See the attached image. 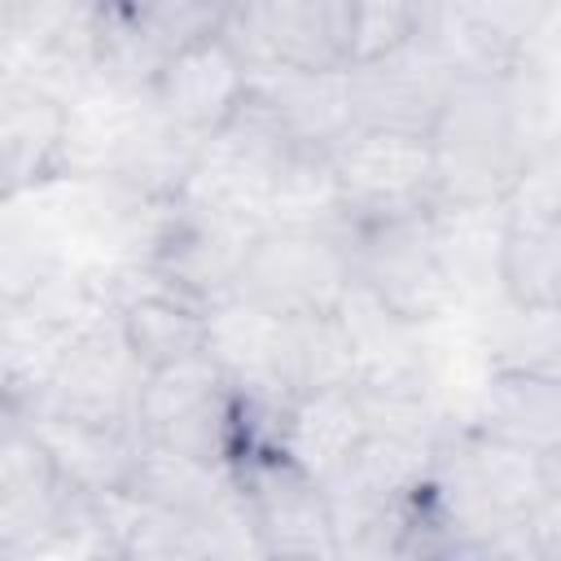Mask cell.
<instances>
[{
	"instance_id": "6da1fadb",
	"label": "cell",
	"mask_w": 561,
	"mask_h": 561,
	"mask_svg": "<svg viewBox=\"0 0 561 561\" xmlns=\"http://www.w3.org/2000/svg\"><path fill=\"white\" fill-rule=\"evenodd\" d=\"M438 206H504L548 158V101L530 66L456 83L430 131Z\"/></svg>"
},
{
	"instance_id": "7a4b0ae2",
	"label": "cell",
	"mask_w": 561,
	"mask_h": 561,
	"mask_svg": "<svg viewBox=\"0 0 561 561\" xmlns=\"http://www.w3.org/2000/svg\"><path fill=\"white\" fill-rule=\"evenodd\" d=\"M298 153H302V145L289 136L280 114L250 83L237 114L202 145V158H197L180 197L241 215V219L267 228L276 184Z\"/></svg>"
},
{
	"instance_id": "3957f363",
	"label": "cell",
	"mask_w": 561,
	"mask_h": 561,
	"mask_svg": "<svg viewBox=\"0 0 561 561\" xmlns=\"http://www.w3.org/2000/svg\"><path fill=\"white\" fill-rule=\"evenodd\" d=\"M351 267L364 289L416 324H443L465 307V289L438 245L434 210L346 228Z\"/></svg>"
},
{
	"instance_id": "277c9868",
	"label": "cell",
	"mask_w": 561,
	"mask_h": 561,
	"mask_svg": "<svg viewBox=\"0 0 561 561\" xmlns=\"http://www.w3.org/2000/svg\"><path fill=\"white\" fill-rule=\"evenodd\" d=\"M355 285L346 232L329 228H263L241 263L237 289L241 298L289 316H333L346 289Z\"/></svg>"
},
{
	"instance_id": "5b68a950",
	"label": "cell",
	"mask_w": 561,
	"mask_h": 561,
	"mask_svg": "<svg viewBox=\"0 0 561 561\" xmlns=\"http://www.w3.org/2000/svg\"><path fill=\"white\" fill-rule=\"evenodd\" d=\"M329 167L342 193L346 228L438 206L430 136L351 127L329 149Z\"/></svg>"
},
{
	"instance_id": "8992f818",
	"label": "cell",
	"mask_w": 561,
	"mask_h": 561,
	"mask_svg": "<svg viewBox=\"0 0 561 561\" xmlns=\"http://www.w3.org/2000/svg\"><path fill=\"white\" fill-rule=\"evenodd\" d=\"M140 438L180 447L188 456L232 465L237 460V386L202 351L180 364L153 368L140 394Z\"/></svg>"
},
{
	"instance_id": "52a82bcc",
	"label": "cell",
	"mask_w": 561,
	"mask_h": 561,
	"mask_svg": "<svg viewBox=\"0 0 561 561\" xmlns=\"http://www.w3.org/2000/svg\"><path fill=\"white\" fill-rule=\"evenodd\" d=\"M224 35L250 70H346L355 61V0H237Z\"/></svg>"
},
{
	"instance_id": "ba28073f",
	"label": "cell",
	"mask_w": 561,
	"mask_h": 561,
	"mask_svg": "<svg viewBox=\"0 0 561 561\" xmlns=\"http://www.w3.org/2000/svg\"><path fill=\"white\" fill-rule=\"evenodd\" d=\"M430 465H434V443L373 430L355 447V456L333 478H324L333 526H337V552L381 557V530L390 513L430 473Z\"/></svg>"
},
{
	"instance_id": "9c48e42d",
	"label": "cell",
	"mask_w": 561,
	"mask_h": 561,
	"mask_svg": "<svg viewBox=\"0 0 561 561\" xmlns=\"http://www.w3.org/2000/svg\"><path fill=\"white\" fill-rule=\"evenodd\" d=\"M456 83L460 79L451 75L443 53L430 44V35H416L399 48H386L377 57H359L346 66L351 118L355 127H373V131L430 136Z\"/></svg>"
},
{
	"instance_id": "30bf717a",
	"label": "cell",
	"mask_w": 561,
	"mask_h": 561,
	"mask_svg": "<svg viewBox=\"0 0 561 561\" xmlns=\"http://www.w3.org/2000/svg\"><path fill=\"white\" fill-rule=\"evenodd\" d=\"M232 473L250 504L263 557H298V561L342 557L329 491L320 478H311L285 451L245 456L232 465Z\"/></svg>"
},
{
	"instance_id": "8fae6325",
	"label": "cell",
	"mask_w": 561,
	"mask_h": 561,
	"mask_svg": "<svg viewBox=\"0 0 561 561\" xmlns=\"http://www.w3.org/2000/svg\"><path fill=\"white\" fill-rule=\"evenodd\" d=\"M145 377H149V368L136 359L118 316L110 311L75 337V346L66 351V359H61V368H57V377H53V386L35 412H57V416L96 421V425L140 434L136 416H140Z\"/></svg>"
},
{
	"instance_id": "7c38bea8",
	"label": "cell",
	"mask_w": 561,
	"mask_h": 561,
	"mask_svg": "<svg viewBox=\"0 0 561 561\" xmlns=\"http://www.w3.org/2000/svg\"><path fill=\"white\" fill-rule=\"evenodd\" d=\"M259 232L263 228L241 215L197 206L188 197H171L145 267H153L162 280H171L175 289L202 302H219L237 289L241 263Z\"/></svg>"
},
{
	"instance_id": "4fadbf2b",
	"label": "cell",
	"mask_w": 561,
	"mask_h": 561,
	"mask_svg": "<svg viewBox=\"0 0 561 561\" xmlns=\"http://www.w3.org/2000/svg\"><path fill=\"white\" fill-rule=\"evenodd\" d=\"M337 329L351 355V381L364 394H434V355L425 324L386 307L359 280L337 302Z\"/></svg>"
},
{
	"instance_id": "5bb4252c",
	"label": "cell",
	"mask_w": 561,
	"mask_h": 561,
	"mask_svg": "<svg viewBox=\"0 0 561 561\" xmlns=\"http://www.w3.org/2000/svg\"><path fill=\"white\" fill-rule=\"evenodd\" d=\"M298 337L302 320L276 316L241 294H228L206 311V355L228 373L237 390L298 399Z\"/></svg>"
},
{
	"instance_id": "9a60e30c",
	"label": "cell",
	"mask_w": 561,
	"mask_h": 561,
	"mask_svg": "<svg viewBox=\"0 0 561 561\" xmlns=\"http://www.w3.org/2000/svg\"><path fill=\"white\" fill-rule=\"evenodd\" d=\"M110 307L136 351V359L153 373L206 351V311L210 302L175 289L145 263H127L105 272Z\"/></svg>"
},
{
	"instance_id": "2e32d148",
	"label": "cell",
	"mask_w": 561,
	"mask_h": 561,
	"mask_svg": "<svg viewBox=\"0 0 561 561\" xmlns=\"http://www.w3.org/2000/svg\"><path fill=\"white\" fill-rule=\"evenodd\" d=\"M245 92H250V66L224 31L171 53L149 83L153 105L202 140H210L237 114Z\"/></svg>"
},
{
	"instance_id": "e0dca14e",
	"label": "cell",
	"mask_w": 561,
	"mask_h": 561,
	"mask_svg": "<svg viewBox=\"0 0 561 561\" xmlns=\"http://www.w3.org/2000/svg\"><path fill=\"white\" fill-rule=\"evenodd\" d=\"M500 298L517 307H557L561 294V184L535 188L526 184L504 206L500 263H495Z\"/></svg>"
},
{
	"instance_id": "ac0fdd59",
	"label": "cell",
	"mask_w": 561,
	"mask_h": 561,
	"mask_svg": "<svg viewBox=\"0 0 561 561\" xmlns=\"http://www.w3.org/2000/svg\"><path fill=\"white\" fill-rule=\"evenodd\" d=\"M0 175L4 197L66 175V101L26 83H0Z\"/></svg>"
},
{
	"instance_id": "d6986e66",
	"label": "cell",
	"mask_w": 561,
	"mask_h": 561,
	"mask_svg": "<svg viewBox=\"0 0 561 561\" xmlns=\"http://www.w3.org/2000/svg\"><path fill=\"white\" fill-rule=\"evenodd\" d=\"M469 421L500 438H513L522 447L552 456L561 451V377L539 368L486 364Z\"/></svg>"
},
{
	"instance_id": "ffe728a7",
	"label": "cell",
	"mask_w": 561,
	"mask_h": 561,
	"mask_svg": "<svg viewBox=\"0 0 561 561\" xmlns=\"http://www.w3.org/2000/svg\"><path fill=\"white\" fill-rule=\"evenodd\" d=\"M79 329L44 316L31 302H0V394L4 416H26L44 403Z\"/></svg>"
},
{
	"instance_id": "44dd1931",
	"label": "cell",
	"mask_w": 561,
	"mask_h": 561,
	"mask_svg": "<svg viewBox=\"0 0 561 561\" xmlns=\"http://www.w3.org/2000/svg\"><path fill=\"white\" fill-rule=\"evenodd\" d=\"M254 92L280 114L289 136L302 149H333L351 127V92L346 70H294V66H263L250 70Z\"/></svg>"
},
{
	"instance_id": "7402d4cb",
	"label": "cell",
	"mask_w": 561,
	"mask_h": 561,
	"mask_svg": "<svg viewBox=\"0 0 561 561\" xmlns=\"http://www.w3.org/2000/svg\"><path fill=\"white\" fill-rule=\"evenodd\" d=\"M373 434L368 421V403L355 386H324V390H307L294 399L289 408V425H285V456L294 465H302L311 478H333L355 447Z\"/></svg>"
},
{
	"instance_id": "603a6c76",
	"label": "cell",
	"mask_w": 561,
	"mask_h": 561,
	"mask_svg": "<svg viewBox=\"0 0 561 561\" xmlns=\"http://www.w3.org/2000/svg\"><path fill=\"white\" fill-rule=\"evenodd\" d=\"M22 421L48 447L53 465L61 469V478L70 486H79L88 495L127 486V478L136 469V456H140V434L136 430H114V425H96V421L57 416V412H31Z\"/></svg>"
},
{
	"instance_id": "cb8c5ba5",
	"label": "cell",
	"mask_w": 561,
	"mask_h": 561,
	"mask_svg": "<svg viewBox=\"0 0 561 561\" xmlns=\"http://www.w3.org/2000/svg\"><path fill=\"white\" fill-rule=\"evenodd\" d=\"M96 508H101V526L110 535L114 557H127V561H202V557H215L206 522L184 517L175 508H162V504L136 495L131 486L101 491Z\"/></svg>"
},
{
	"instance_id": "d4e9b609",
	"label": "cell",
	"mask_w": 561,
	"mask_h": 561,
	"mask_svg": "<svg viewBox=\"0 0 561 561\" xmlns=\"http://www.w3.org/2000/svg\"><path fill=\"white\" fill-rule=\"evenodd\" d=\"M127 486L136 495H145L162 508H175L184 517H197V522L219 517L237 500L232 465H215V460H202V456H188L180 447H162L149 438H140V456H136Z\"/></svg>"
},
{
	"instance_id": "484cf974",
	"label": "cell",
	"mask_w": 561,
	"mask_h": 561,
	"mask_svg": "<svg viewBox=\"0 0 561 561\" xmlns=\"http://www.w3.org/2000/svg\"><path fill=\"white\" fill-rule=\"evenodd\" d=\"M202 145H206L202 136H193L180 123H171L149 96L140 123L123 140V149H118V158H114L105 180H114L123 188H136L145 197H180L188 175H193V167H197V158H202Z\"/></svg>"
},
{
	"instance_id": "4316f807",
	"label": "cell",
	"mask_w": 561,
	"mask_h": 561,
	"mask_svg": "<svg viewBox=\"0 0 561 561\" xmlns=\"http://www.w3.org/2000/svg\"><path fill=\"white\" fill-rule=\"evenodd\" d=\"M425 35L443 53V61L451 66V75L460 83H469V79H508L522 66H530V53H522L517 44H508L504 35H495L491 26L469 18L456 0H434Z\"/></svg>"
},
{
	"instance_id": "83f0119b",
	"label": "cell",
	"mask_w": 561,
	"mask_h": 561,
	"mask_svg": "<svg viewBox=\"0 0 561 561\" xmlns=\"http://www.w3.org/2000/svg\"><path fill=\"white\" fill-rule=\"evenodd\" d=\"M267 228H329V232H346V215H342V193L329 167L324 149H302L272 197V219Z\"/></svg>"
},
{
	"instance_id": "f1b7e54d",
	"label": "cell",
	"mask_w": 561,
	"mask_h": 561,
	"mask_svg": "<svg viewBox=\"0 0 561 561\" xmlns=\"http://www.w3.org/2000/svg\"><path fill=\"white\" fill-rule=\"evenodd\" d=\"M434 0H355V61L425 35Z\"/></svg>"
},
{
	"instance_id": "f546056e",
	"label": "cell",
	"mask_w": 561,
	"mask_h": 561,
	"mask_svg": "<svg viewBox=\"0 0 561 561\" xmlns=\"http://www.w3.org/2000/svg\"><path fill=\"white\" fill-rule=\"evenodd\" d=\"M456 4L482 26H491L495 35H504L508 44H517L522 53H530V44L543 35L557 9V0H456Z\"/></svg>"
},
{
	"instance_id": "4dcf8cb0",
	"label": "cell",
	"mask_w": 561,
	"mask_h": 561,
	"mask_svg": "<svg viewBox=\"0 0 561 561\" xmlns=\"http://www.w3.org/2000/svg\"><path fill=\"white\" fill-rule=\"evenodd\" d=\"M530 543L539 561H561V486H552L526 517Z\"/></svg>"
},
{
	"instance_id": "1f68e13d",
	"label": "cell",
	"mask_w": 561,
	"mask_h": 561,
	"mask_svg": "<svg viewBox=\"0 0 561 561\" xmlns=\"http://www.w3.org/2000/svg\"><path fill=\"white\" fill-rule=\"evenodd\" d=\"M557 311H561V294H557Z\"/></svg>"
}]
</instances>
